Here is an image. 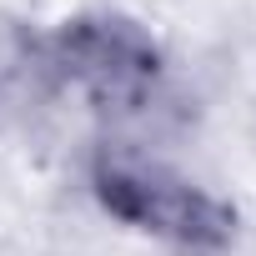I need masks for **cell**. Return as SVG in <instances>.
<instances>
[{
  "label": "cell",
  "instance_id": "6da1fadb",
  "mask_svg": "<svg viewBox=\"0 0 256 256\" xmlns=\"http://www.w3.org/2000/svg\"><path fill=\"white\" fill-rule=\"evenodd\" d=\"M211 256H256V231H246V236H241V231H231Z\"/></svg>",
  "mask_w": 256,
  "mask_h": 256
}]
</instances>
